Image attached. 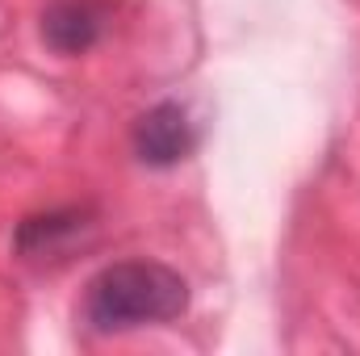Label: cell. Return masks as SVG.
Instances as JSON below:
<instances>
[{"label": "cell", "mask_w": 360, "mask_h": 356, "mask_svg": "<svg viewBox=\"0 0 360 356\" xmlns=\"http://www.w3.org/2000/svg\"><path fill=\"white\" fill-rule=\"evenodd\" d=\"M184 310H188V281L160 260L109 265L84 289V323L96 336L172 323Z\"/></svg>", "instance_id": "1"}, {"label": "cell", "mask_w": 360, "mask_h": 356, "mask_svg": "<svg viewBox=\"0 0 360 356\" xmlns=\"http://www.w3.org/2000/svg\"><path fill=\"white\" fill-rule=\"evenodd\" d=\"M134 155L147 168H176L197 151V122L180 101H160L134 122Z\"/></svg>", "instance_id": "2"}, {"label": "cell", "mask_w": 360, "mask_h": 356, "mask_svg": "<svg viewBox=\"0 0 360 356\" xmlns=\"http://www.w3.org/2000/svg\"><path fill=\"white\" fill-rule=\"evenodd\" d=\"M42 38L59 55H84L101 38V8L89 0H55L42 17Z\"/></svg>", "instance_id": "3"}, {"label": "cell", "mask_w": 360, "mask_h": 356, "mask_svg": "<svg viewBox=\"0 0 360 356\" xmlns=\"http://www.w3.org/2000/svg\"><path fill=\"white\" fill-rule=\"evenodd\" d=\"M84 222H80V210H63V214H42V218H25L21 231H17V252L21 256H42V252H55L68 235H76Z\"/></svg>", "instance_id": "4"}]
</instances>
